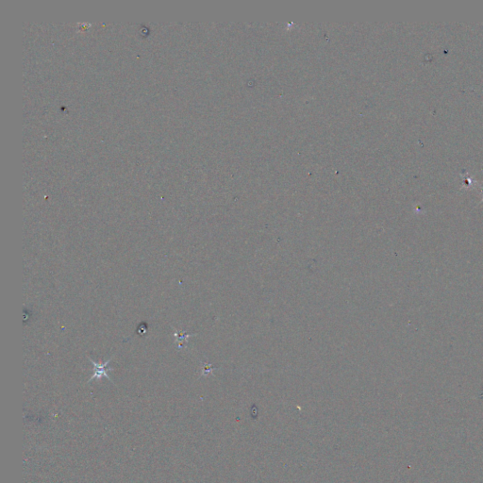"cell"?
Instances as JSON below:
<instances>
[{
  "instance_id": "cell-1",
  "label": "cell",
  "mask_w": 483,
  "mask_h": 483,
  "mask_svg": "<svg viewBox=\"0 0 483 483\" xmlns=\"http://www.w3.org/2000/svg\"><path fill=\"white\" fill-rule=\"evenodd\" d=\"M89 361L94 364V375L91 376V378L89 380V382H88V383H90L91 381H93V380H94V378H101L102 376H105V377H107L108 380H109L110 382L114 383V382H113V381L110 378L109 375H108V372H109V371H114V368H111V367H109V366H108L109 362L112 361V359H109L107 362H105L104 363H99V362L97 363V362H94V361H93L92 359H90V358H89Z\"/></svg>"
},
{
  "instance_id": "cell-2",
  "label": "cell",
  "mask_w": 483,
  "mask_h": 483,
  "mask_svg": "<svg viewBox=\"0 0 483 483\" xmlns=\"http://www.w3.org/2000/svg\"><path fill=\"white\" fill-rule=\"evenodd\" d=\"M174 336L176 337V342H179V344H180L179 349H181V348H182L181 343H182L183 342H185V341H186V339L189 338V337H191L192 335L187 334V333H185V332H178L176 329H174Z\"/></svg>"
}]
</instances>
